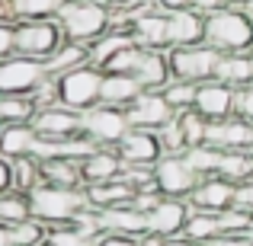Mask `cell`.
<instances>
[{"label":"cell","instance_id":"cell-1","mask_svg":"<svg viewBox=\"0 0 253 246\" xmlns=\"http://www.w3.org/2000/svg\"><path fill=\"white\" fill-rule=\"evenodd\" d=\"M55 23L61 26L68 42L93 45L96 38H103L112 26V10L103 0H64L58 10Z\"/></svg>","mask_w":253,"mask_h":246},{"label":"cell","instance_id":"cell-2","mask_svg":"<svg viewBox=\"0 0 253 246\" xmlns=\"http://www.w3.org/2000/svg\"><path fill=\"white\" fill-rule=\"evenodd\" d=\"M205 45L218 55H241L253 48V23L247 13L237 6H221V10L205 16Z\"/></svg>","mask_w":253,"mask_h":246},{"label":"cell","instance_id":"cell-3","mask_svg":"<svg viewBox=\"0 0 253 246\" xmlns=\"http://www.w3.org/2000/svg\"><path fill=\"white\" fill-rule=\"evenodd\" d=\"M84 208H86L84 189H58V185L42 182L39 189L29 192V211H32L36 221L45 224V227L71 224Z\"/></svg>","mask_w":253,"mask_h":246},{"label":"cell","instance_id":"cell-4","mask_svg":"<svg viewBox=\"0 0 253 246\" xmlns=\"http://www.w3.org/2000/svg\"><path fill=\"white\" fill-rule=\"evenodd\" d=\"M13 38H16V55L32 58V61H48L68 38H64L61 26L55 19H29V23L13 26Z\"/></svg>","mask_w":253,"mask_h":246},{"label":"cell","instance_id":"cell-5","mask_svg":"<svg viewBox=\"0 0 253 246\" xmlns=\"http://www.w3.org/2000/svg\"><path fill=\"white\" fill-rule=\"evenodd\" d=\"M99 93H103V70L93 68V64H81V68L58 77L61 105H68L74 112H86L93 105H99Z\"/></svg>","mask_w":253,"mask_h":246},{"label":"cell","instance_id":"cell-6","mask_svg":"<svg viewBox=\"0 0 253 246\" xmlns=\"http://www.w3.org/2000/svg\"><path fill=\"white\" fill-rule=\"evenodd\" d=\"M128 115L125 109L116 105H93V109L81 112V135L86 141H93L96 147H116L125 135H128Z\"/></svg>","mask_w":253,"mask_h":246},{"label":"cell","instance_id":"cell-7","mask_svg":"<svg viewBox=\"0 0 253 246\" xmlns=\"http://www.w3.org/2000/svg\"><path fill=\"white\" fill-rule=\"evenodd\" d=\"M218 51L211 45H186V48H167V61H170V74L173 80H186V83H205L215 80V68H218Z\"/></svg>","mask_w":253,"mask_h":246},{"label":"cell","instance_id":"cell-8","mask_svg":"<svg viewBox=\"0 0 253 246\" xmlns=\"http://www.w3.org/2000/svg\"><path fill=\"white\" fill-rule=\"evenodd\" d=\"M45 64L23 55H10L0 61V96H29L45 80Z\"/></svg>","mask_w":253,"mask_h":246},{"label":"cell","instance_id":"cell-9","mask_svg":"<svg viewBox=\"0 0 253 246\" xmlns=\"http://www.w3.org/2000/svg\"><path fill=\"white\" fill-rule=\"evenodd\" d=\"M154 182L164 198H189L199 185V176L189 170L183 154H164L154 163Z\"/></svg>","mask_w":253,"mask_h":246},{"label":"cell","instance_id":"cell-10","mask_svg":"<svg viewBox=\"0 0 253 246\" xmlns=\"http://www.w3.org/2000/svg\"><path fill=\"white\" fill-rule=\"evenodd\" d=\"M234 103H237V90L221 80H205L199 83L196 93V105L192 109L205 118V122H221V118L234 115Z\"/></svg>","mask_w":253,"mask_h":246},{"label":"cell","instance_id":"cell-11","mask_svg":"<svg viewBox=\"0 0 253 246\" xmlns=\"http://www.w3.org/2000/svg\"><path fill=\"white\" fill-rule=\"evenodd\" d=\"M32 128L39 138L48 141H68V138L81 135V112L68 109V105H51V109H39L32 118Z\"/></svg>","mask_w":253,"mask_h":246},{"label":"cell","instance_id":"cell-12","mask_svg":"<svg viewBox=\"0 0 253 246\" xmlns=\"http://www.w3.org/2000/svg\"><path fill=\"white\" fill-rule=\"evenodd\" d=\"M116 154L128 166H154L164 157V147H161V141H157V131L128 128V135L116 144Z\"/></svg>","mask_w":253,"mask_h":246},{"label":"cell","instance_id":"cell-13","mask_svg":"<svg viewBox=\"0 0 253 246\" xmlns=\"http://www.w3.org/2000/svg\"><path fill=\"white\" fill-rule=\"evenodd\" d=\"M189 202L186 198H161L157 202L154 211H148V234L151 237H161V240H167V237H179L186 227V221H189Z\"/></svg>","mask_w":253,"mask_h":246},{"label":"cell","instance_id":"cell-14","mask_svg":"<svg viewBox=\"0 0 253 246\" xmlns=\"http://www.w3.org/2000/svg\"><path fill=\"white\" fill-rule=\"evenodd\" d=\"M234 192H237V185L231 182V179H224V176H205V179H199L196 192H192L186 202H189V208H196V211L221 214V211H228L231 205H234Z\"/></svg>","mask_w":253,"mask_h":246},{"label":"cell","instance_id":"cell-15","mask_svg":"<svg viewBox=\"0 0 253 246\" xmlns=\"http://www.w3.org/2000/svg\"><path fill=\"white\" fill-rule=\"evenodd\" d=\"M125 115H128V125H131V128L157 131L161 125H167L176 112H173V105L167 103V96H164V93H141V96H138L135 103L125 109Z\"/></svg>","mask_w":253,"mask_h":246},{"label":"cell","instance_id":"cell-16","mask_svg":"<svg viewBox=\"0 0 253 246\" xmlns=\"http://www.w3.org/2000/svg\"><path fill=\"white\" fill-rule=\"evenodd\" d=\"M205 144L215 150H253V125L237 115L221 118V122H209Z\"/></svg>","mask_w":253,"mask_h":246},{"label":"cell","instance_id":"cell-17","mask_svg":"<svg viewBox=\"0 0 253 246\" xmlns=\"http://www.w3.org/2000/svg\"><path fill=\"white\" fill-rule=\"evenodd\" d=\"M131 77L141 83L144 93H164V90H167V83L173 80L167 51L141 48V51H138V61H135V70H131Z\"/></svg>","mask_w":253,"mask_h":246},{"label":"cell","instance_id":"cell-18","mask_svg":"<svg viewBox=\"0 0 253 246\" xmlns=\"http://www.w3.org/2000/svg\"><path fill=\"white\" fill-rule=\"evenodd\" d=\"M96 217L103 234H122V237H138V240L148 234V217L131 205H116V208L96 211Z\"/></svg>","mask_w":253,"mask_h":246},{"label":"cell","instance_id":"cell-19","mask_svg":"<svg viewBox=\"0 0 253 246\" xmlns=\"http://www.w3.org/2000/svg\"><path fill=\"white\" fill-rule=\"evenodd\" d=\"M167 32H170V48H186V45H202L205 42V16L196 10H173L167 13Z\"/></svg>","mask_w":253,"mask_h":246},{"label":"cell","instance_id":"cell-20","mask_svg":"<svg viewBox=\"0 0 253 246\" xmlns=\"http://www.w3.org/2000/svg\"><path fill=\"white\" fill-rule=\"evenodd\" d=\"M64 0H0V23H29V19H55Z\"/></svg>","mask_w":253,"mask_h":246},{"label":"cell","instance_id":"cell-21","mask_svg":"<svg viewBox=\"0 0 253 246\" xmlns=\"http://www.w3.org/2000/svg\"><path fill=\"white\" fill-rule=\"evenodd\" d=\"M122 157L116 154V147H96L90 157L81 160V176L84 185H96V182H112L122 173Z\"/></svg>","mask_w":253,"mask_h":246},{"label":"cell","instance_id":"cell-22","mask_svg":"<svg viewBox=\"0 0 253 246\" xmlns=\"http://www.w3.org/2000/svg\"><path fill=\"white\" fill-rule=\"evenodd\" d=\"M84 198H86V208L106 211V208H116V205H131L135 189L128 182H122V179H112V182L84 185Z\"/></svg>","mask_w":253,"mask_h":246},{"label":"cell","instance_id":"cell-23","mask_svg":"<svg viewBox=\"0 0 253 246\" xmlns=\"http://www.w3.org/2000/svg\"><path fill=\"white\" fill-rule=\"evenodd\" d=\"M141 83L131 74H103V93L99 103L103 105H116V109H128L138 96H141Z\"/></svg>","mask_w":253,"mask_h":246},{"label":"cell","instance_id":"cell-24","mask_svg":"<svg viewBox=\"0 0 253 246\" xmlns=\"http://www.w3.org/2000/svg\"><path fill=\"white\" fill-rule=\"evenodd\" d=\"M39 135L32 125H0V154L6 160H19V157H32Z\"/></svg>","mask_w":253,"mask_h":246},{"label":"cell","instance_id":"cell-25","mask_svg":"<svg viewBox=\"0 0 253 246\" xmlns=\"http://www.w3.org/2000/svg\"><path fill=\"white\" fill-rule=\"evenodd\" d=\"M39 163H42V182L58 185V189H84L81 160L55 157V160H39Z\"/></svg>","mask_w":253,"mask_h":246},{"label":"cell","instance_id":"cell-26","mask_svg":"<svg viewBox=\"0 0 253 246\" xmlns=\"http://www.w3.org/2000/svg\"><path fill=\"white\" fill-rule=\"evenodd\" d=\"M128 45H135V38H131V32H128V29H109L103 38H96V42L90 45L86 64H93V68L103 70L106 64H109L122 48H128Z\"/></svg>","mask_w":253,"mask_h":246},{"label":"cell","instance_id":"cell-27","mask_svg":"<svg viewBox=\"0 0 253 246\" xmlns=\"http://www.w3.org/2000/svg\"><path fill=\"white\" fill-rule=\"evenodd\" d=\"M215 80L234 86V90L253 83V61H250V55L247 51H241V55H221L218 58V68H215Z\"/></svg>","mask_w":253,"mask_h":246},{"label":"cell","instance_id":"cell-28","mask_svg":"<svg viewBox=\"0 0 253 246\" xmlns=\"http://www.w3.org/2000/svg\"><path fill=\"white\" fill-rule=\"evenodd\" d=\"M86 55H90V45L64 42L61 48H58L55 55L45 61V74H48V77H61V74H68V70H74V68H81V64H86Z\"/></svg>","mask_w":253,"mask_h":246},{"label":"cell","instance_id":"cell-29","mask_svg":"<svg viewBox=\"0 0 253 246\" xmlns=\"http://www.w3.org/2000/svg\"><path fill=\"white\" fill-rule=\"evenodd\" d=\"M218 176L231 179L234 185L253 179V150H221V163H218Z\"/></svg>","mask_w":253,"mask_h":246},{"label":"cell","instance_id":"cell-30","mask_svg":"<svg viewBox=\"0 0 253 246\" xmlns=\"http://www.w3.org/2000/svg\"><path fill=\"white\" fill-rule=\"evenodd\" d=\"M36 112L32 96H0V125H29Z\"/></svg>","mask_w":253,"mask_h":246},{"label":"cell","instance_id":"cell-31","mask_svg":"<svg viewBox=\"0 0 253 246\" xmlns=\"http://www.w3.org/2000/svg\"><path fill=\"white\" fill-rule=\"evenodd\" d=\"M221 234V224H218V214H209V211H196L192 208L189 211V221H186V227H183V237H189V240H196V243H209V240H215V237Z\"/></svg>","mask_w":253,"mask_h":246},{"label":"cell","instance_id":"cell-32","mask_svg":"<svg viewBox=\"0 0 253 246\" xmlns=\"http://www.w3.org/2000/svg\"><path fill=\"white\" fill-rule=\"evenodd\" d=\"M183 160L189 163V170L196 173L199 179H205V176H218L221 150L209 147V144H202V147H186V150H183Z\"/></svg>","mask_w":253,"mask_h":246},{"label":"cell","instance_id":"cell-33","mask_svg":"<svg viewBox=\"0 0 253 246\" xmlns=\"http://www.w3.org/2000/svg\"><path fill=\"white\" fill-rule=\"evenodd\" d=\"M39 185H42V163H39L36 157H19V160H13V189L29 195Z\"/></svg>","mask_w":253,"mask_h":246},{"label":"cell","instance_id":"cell-34","mask_svg":"<svg viewBox=\"0 0 253 246\" xmlns=\"http://www.w3.org/2000/svg\"><path fill=\"white\" fill-rule=\"evenodd\" d=\"M32 211H29V195H23V192H3L0 195V224H23L29 221Z\"/></svg>","mask_w":253,"mask_h":246},{"label":"cell","instance_id":"cell-35","mask_svg":"<svg viewBox=\"0 0 253 246\" xmlns=\"http://www.w3.org/2000/svg\"><path fill=\"white\" fill-rule=\"evenodd\" d=\"M179 118V128H183V138H186V147H202L205 138H209V122L199 115L196 109H186V112H176Z\"/></svg>","mask_w":253,"mask_h":246},{"label":"cell","instance_id":"cell-36","mask_svg":"<svg viewBox=\"0 0 253 246\" xmlns=\"http://www.w3.org/2000/svg\"><path fill=\"white\" fill-rule=\"evenodd\" d=\"M45 237H48V227L42 221H36V217H29L23 224H10V243L13 246H39V243H45Z\"/></svg>","mask_w":253,"mask_h":246},{"label":"cell","instance_id":"cell-37","mask_svg":"<svg viewBox=\"0 0 253 246\" xmlns=\"http://www.w3.org/2000/svg\"><path fill=\"white\" fill-rule=\"evenodd\" d=\"M196 93H199V83H186V80H170L164 96L167 103L173 105V112H186L196 105Z\"/></svg>","mask_w":253,"mask_h":246},{"label":"cell","instance_id":"cell-38","mask_svg":"<svg viewBox=\"0 0 253 246\" xmlns=\"http://www.w3.org/2000/svg\"><path fill=\"white\" fill-rule=\"evenodd\" d=\"M157 141H161L164 154H183V150H186V138H183V128H179L176 115H173L167 125L157 128Z\"/></svg>","mask_w":253,"mask_h":246},{"label":"cell","instance_id":"cell-39","mask_svg":"<svg viewBox=\"0 0 253 246\" xmlns=\"http://www.w3.org/2000/svg\"><path fill=\"white\" fill-rule=\"evenodd\" d=\"M250 221H253V214H247V211H241V208H234V205H231L228 211H221V214H218L221 234H244V230L250 227Z\"/></svg>","mask_w":253,"mask_h":246},{"label":"cell","instance_id":"cell-40","mask_svg":"<svg viewBox=\"0 0 253 246\" xmlns=\"http://www.w3.org/2000/svg\"><path fill=\"white\" fill-rule=\"evenodd\" d=\"M234 115H237V118H244V122H250V125H253V83H247V86H241V90H237Z\"/></svg>","mask_w":253,"mask_h":246},{"label":"cell","instance_id":"cell-41","mask_svg":"<svg viewBox=\"0 0 253 246\" xmlns=\"http://www.w3.org/2000/svg\"><path fill=\"white\" fill-rule=\"evenodd\" d=\"M234 208L253 214V179H247V182L237 185V192H234Z\"/></svg>","mask_w":253,"mask_h":246},{"label":"cell","instance_id":"cell-42","mask_svg":"<svg viewBox=\"0 0 253 246\" xmlns=\"http://www.w3.org/2000/svg\"><path fill=\"white\" fill-rule=\"evenodd\" d=\"M16 55V38H13V26L10 23H0V61L3 58Z\"/></svg>","mask_w":253,"mask_h":246},{"label":"cell","instance_id":"cell-43","mask_svg":"<svg viewBox=\"0 0 253 246\" xmlns=\"http://www.w3.org/2000/svg\"><path fill=\"white\" fill-rule=\"evenodd\" d=\"M96 246H141L138 237H122V234H99Z\"/></svg>","mask_w":253,"mask_h":246},{"label":"cell","instance_id":"cell-44","mask_svg":"<svg viewBox=\"0 0 253 246\" xmlns=\"http://www.w3.org/2000/svg\"><path fill=\"white\" fill-rule=\"evenodd\" d=\"M205 246H253L244 234H218L215 240H209Z\"/></svg>","mask_w":253,"mask_h":246},{"label":"cell","instance_id":"cell-45","mask_svg":"<svg viewBox=\"0 0 253 246\" xmlns=\"http://www.w3.org/2000/svg\"><path fill=\"white\" fill-rule=\"evenodd\" d=\"M3 192H13V160L0 154V195Z\"/></svg>","mask_w":253,"mask_h":246},{"label":"cell","instance_id":"cell-46","mask_svg":"<svg viewBox=\"0 0 253 246\" xmlns=\"http://www.w3.org/2000/svg\"><path fill=\"white\" fill-rule=\"evenodd\" d=\"M221 0H189V10H196V13H202V16H209V13H215V10H221Z\"/></svg>","mask_w":253,"mask_h":246},{"label":"cell","instance_id":"cell-47","mask_svg":"<svg viewBox=\"0 0 253 246\" xmlns=\"http://www.w3.org/2000/svg\"><path fill=\"white\" fill-rule=\"evenodd\" d=\"M157 6H161L164 13H173V10H186L189 6V0H154Z\"/></svg>","mask_w":253,"mask_h":246},{"label":"cell","instance_id":"cell-48","mask_svg":"<svg viewBox=\"0 0 253 246\" xmlns=\"http://www.w3.org/2000/svg\"><path fill=\"white\" fill-rule=\"evenodd\" d=\"M157 246H202V243H196V240H189V237H167V240H161Z\"/></svg>","mask_w":253,"mask_h":246},{"label":"cell","instance_id":"cell-49","mask_svg":"<svg viewBox=\"0 0 253 246\" xmlns=\"http://www.w3.org/2000/svg\"><path fill=\"white\" fill-rule=\"evenodd\" d=\"M106 6H112V10H128V6H138L144 3V0H103Z\"/></svg>","mask_w":253,"mask_h":246},{"label":"cell","instance_id":"cell-50","mask_svg":"<svg viewBox=\"0 0 253 246\" xmlns=\"http://www.w3.org/2000/svg\"><path fill=\"white\" fill-rule=\"evenodd\" d=\"M0 246H13L10 243V227H6V224H0Z\"/></svg>","mask_w":253,"mask_h":246},{"label":"cell","instance_id":"cell-51","mask_svg":"<svg viewBox=\"0 0 253 246\" xmlns=\"http://www.w3.org/2000/svg\"><path fill=\"white\" fill-rule=\"evenodd\" d=\"M241 10H244V13H247V19H250V23H253V0H247V3H244V6H241Z\"/></svg>","mask_w":253,"mask_h":246},{"label":"cell","instance_id":"cell-52","mask_svg":"<svg viewBox=\"0 0 253 246\" xmlns=\"http://www.w3.org/2000/svg\"><path fill=\"white\" fill-rule=\"evenodd\" d=\"M221 3H224V6H237V10H241V6L247 3V0H221Z\"/></svg>","mask_w":253,"mask_h":246},{"label":"cell","instance_id":"cell-53","mask_svg":"<svg viewBox=\"0 0 253 246\" xmlns=\"http://www.w3.org/2000/svg\"><path fill=\"white\" fill-rule=\"evenodd\" d=\"M244 237H247V240L253 243V221H250V227H247V230H244Z\"/></svg>","mask_w":253,"mask_h":246},{"label":"cell","instance_id":"cell-54","mask_svg":"<svg viewBox=\"0 0 253 246\" xmlns=\"http://www.w3.org/2000/svg\"><path fill=\"white\" fill-rule=\"evenodd\" d=\"M39 246H51V243H48V240H45V243H39Z\"/></svg>","mask_w":253,"mask_h":246},{"label":"cell","instance_id":"cell-55","mask_svg":"<svg viewBox=\"0 0 253 246\" xmlns=\"http://www.w3.org/2000/svg\"><path fill=\"white\" fill-rule=\"evenodd\" d=\"M247 55H250V61H253V48H250V51H247Z\"/></svg>","mask_w":253,"mask_h":246}]
</instances>
